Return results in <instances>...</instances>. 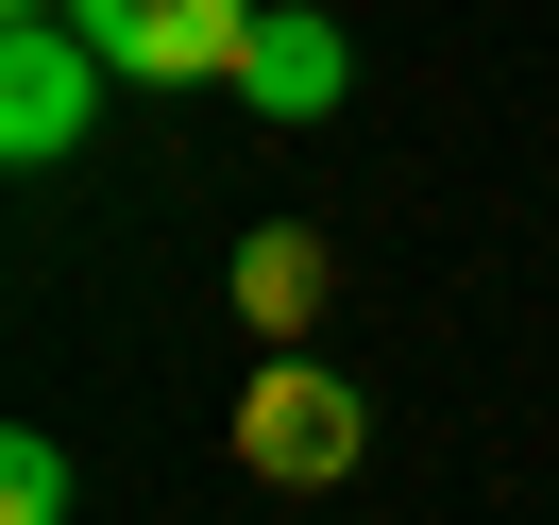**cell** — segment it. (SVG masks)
Listing matches in <instances>:
<instances>
[{"label": "cell", "mask_w": 559, "mask_h": 525, "mask_svg": "<svg viewBox=\"0 0 559 525\" xmlns=\"http://www.w3.org/2000/svg\"><path fill=\"white\" fill-rule=\"evenodd\" d=\"M254 17H272V0H69V35L103 51L119 85H238Z\"/></svg>", "instance_id": "1"}, {"label": "cell", "mask_w": 559, "mask_h": 525, "mask_svg": "<svg viewBox=\"0 0 559 525\" xmlns=\"http://www.w3.org/2000/svg\"><path fill=\"white\" fill-rule=\"evenodd\" d=\"M356 441H373V407H356L322 356H272V373L238 390V457L272 491H322V475H356Z\"/></svg>", "instance_id": "2"}, {"label": "cell", "mask_w": 559, "mask_h": 525, "mask_svg": "<svg viewBox=\"0 0 559 525\" xmlns=\"http://www.w3.org/2000/svg\"><path fill=\"white\" fill-rule=\"evenodd\" d=\"M103 85H119V69L69 35V17H17V35H0V153H17V170H51V153L103 119Z\"/></svg>", "instance_id": "3"}, {"label": "cell", "mask_w": 559, "mask_h": 525, "mask_svg": "<svg viewBox=\"0 0 559 525\" xmlns=\"http://www.w3.org/2000/svg\"><path fill=\"white\" fill-rule=\"evenodd\" d=\"M340 85H356L340 17H306V0H272V17H254V51H238V103L272 119V136H306V119H340Z\"/></svg>", "instance_id": "4"}, {"label": "cell", "mask_w": 559, "mask_h": 525, "mask_svg": "<svg viewBox=\"0 0 559 525\" xmlns=\"http://www.w3.org/2000/svg\"><path fill=\"white\" fill-rule=\"evenodd\" d=\"M238 306L272 322V339L322 306V238H306V220H254V238H238Z\"/></svg>", "instance_id": "5"}, {"label": "cell", "mask_w": 559, "mask_h": 525, "mask_svg": "<svg viewBox=\"0 0 559 525\" xmlns=\"http://www.w3.org/2000/svg\"><path fill=\"white\" fill-rule=\"evenodd\" d=\"M0 525H69V441H51V423L0 441Z\"/></svg>", "instance_id": "6"}, {"label": "cell", "mask_w": 559, "mask_h": 525, "mask_svg": "<svg viewBox=\"0 0 559 525\" xmlns=\"http://www.w3.org/2000/svg\"><path fill=\"white\" fill-rule=\"evenodd\" d=\"M17 17H69V0H17Z\"/></svg>", "instance_id": "7"}]
</instances>
